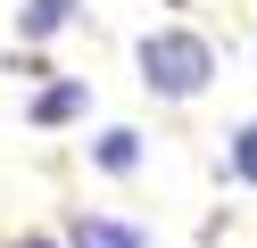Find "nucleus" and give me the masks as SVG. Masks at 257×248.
<instances>
[{
	"label": "nucleus",
	"mask_w": 257,
	"mask_h": 248,
	"mask_svg": "<svg viewBox=\"0 0 257 248\" xmlns=\"http://www.w3.org/2000/svg\"><path fill=\"white\" fill-rule=\"evenodd\" d=\"M133 157H141V149H133V132H100V165H108V174H124Z\"/></svg>",
	"instance_id": "obj_5"
},
{
	"label": "nucleus",
	"mask_w": 257,
	"mask_h": 248,
	"mask_svg": "<svg viewBox=\"0 0 257 248\" xmlns=\"http://www.w3.org/2000/svg\"><path fill=\"white\" fill-rule=\"evenodd\" d=\"M232 165H240V182H257V124L232 132Z\"/></svg>",
	"instance_id": "obj_6"
},
{
	"label": "nucleus",
	"mask_w": 257,
	"mask_h": 248,
	"mask_svg": "<svg viewBox=\"0 0 257 248\" xmlns=\"http://www.w3.org/2000/svg\"><path fill=\"white\" fill-rule=\"evenodd\" d=\"M17 248H50V240H17Z\"/></svg>",
	"instance_id": "obj_7"
},
{
	"label": "nucleus",
	"mask_w": 257,
	"mask_h": 248,
	"mask_svg": "<svg viewBox=\"0 0 257 248\" xmlns=\"http://www.w3.org/2000/svg\"><path fill=\"white\" fill-rule=\"evenodd\" d=\"M67 248H150V240H141L133 223H108V215H75Z\"/></svg>",
	"instance_id": "obj_2"
},
{
	"label": "nucleus",
	"mask_w": 257,
	"mask_h": 248,
	"mask_svg": "<svg viewBox=\"0 0 257 248\" xmlns=\"http://www.w3.org/2000/svg\"><path fill=\"white\" fill-rule=\"evenodd\" d=\"M207 42L199 33H150V42H141V75H150V91H166V99H191L207 83Z\"/></svg>",
	"instance_id": "obj_1"
},
{
	"label": "nucleus",
	"mask_w": 257,
	"mask_h": 248,
	"mask_svg": "<svg viewBox=\"0 0 257 248\" xmlns=\"http://www.w3.org/2000/svg\"><path fill=\"white\" fill-rule=\"evenodd\" d=\"M75 17V0H25V33H58Z\"/></svg>",
	"instance_id": "obj_4"
},
{
	"label": "nucleus",
	"mask_w": 257,
	"mask_h": 248,
	"mask_svg": "<svg viewBox=\"0 0 257 248\" xmlns=\"http://www.w3.org/2000/svg\"><path fill=\"white\" fill-rule=\"evenodd\" d=\"M75 108H83V83H50V91L34 99V124H67Z\"/></svg>",
	"instance_id": "obj_3"
}]
</instances>
